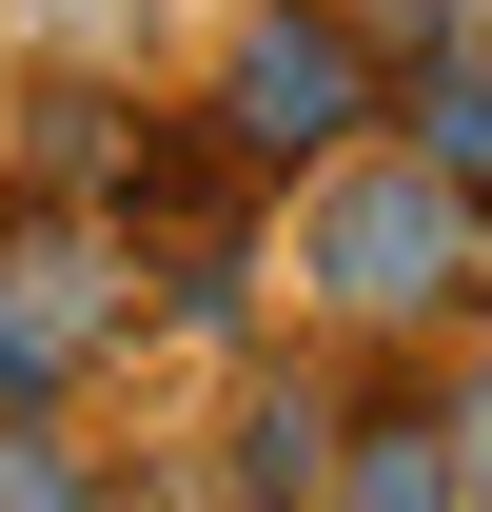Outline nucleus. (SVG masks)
<instances>
[{
    "label": "nucleus",
    "instance_id": "1",
    "mask_svg": "<svg viewBox=\"0 0 492 512\" xmlns=\"http://www.w3.org/2000/svg\"><path fill=\"white\" fill-rule=\"evenodd\" d=\"M296 296L355 335V355H414V335H453V316L492 296V197L433 178L414 138L315 158V197H296Z\"/></svg>",
    "mask_w": 492,
    "mask_h": 512
},
{
    "label": "nucleus",
    "instance_id": "2",
    "mask_svg": "<svg viewBox=\"0 0 492 512\" xmlns=\"http://www.w3.org/2000/svg\"><path fill=\"white\" fill-rule=\"evenodd\" d=\"M217 158L256 178H315V158H355L394 119V40H374L355 0H237V40H217Z\"/></svg>",
    "mask_w": 492,
    "mask_h": 512
},
{
    "label": "nucleus",
    "instance_id": "3",
    "mask_svg": "<svg viewBox=\"0 0 492 512\" xmlns=\"http://www.w3.org/2000/svg\"><path fill=\"white\" fill-rule=\"evenodd\" d=\"M99 335H119V237H79V217L0 237V414H20V394H79Z\"/></svg>",
    "mask_w": 492,
    "mask_h": 512
},
{
    "label": "nucleus",
    "instance_id": "4",
    "mask_svg": "<svg viewBox=\"0 0 492 512\" xmlns=\"http://www.w3.org/2000/svg\"><path fill=\"white\" fill-rule=\"evenodd\" d=\"M394 138H414L433 178L492 197V40H453V60H394Z\"/></svg>",
    "mask_w": 492,
    "mask_h": 512
},
{
    "label": "nucleus",
    "instance_id": "5",
    "mask_svg": "<svg viewBox=\"0 0 492 512\" xmlns=\"http://www.w3.org/2000/svg\"><path fill=\"white\" fill-rule=\"evenodd\" d=\"M335 434H355V414H335L315 375H276V394L237 414V493H335Z\"/></svg>",
    "mask_w": 492,
    "mask_h": 512
},
{
    "label": "nucleus",
    "instance_id": "6",
    "mask_svg": "<svg viewBox=\"0 0 492 512\" xmlns=\"http://www.w3.org/2000/svg\"><path fill=\"white\" fill-rule=\"evenodd\" d=\"M335 493H374V512H453V414H355Z\"/></svg>",
    "mask_w": 492,
    "mask_h": 512
},
{
    "label": "nucleus",
    "instance_id": "7",
    "mask_svg": "<svg viewBox=\"0 0 492 512\" xmlns=\"http://www.w3.org/2000/svg\"><path fill=\"white\" fill-rule=\"evenodd\" d=\"M60 493H99V453L60 434V394H20L0 414V512H60Z\"/></svg>",
    "mask_w": 492,
    "mask_h": 512
},
{
    "label": "nucleus",
    "instance_id": "8",
    "mask_svg": "<svg viewBox=\"0 0 492 512\" xmlns=\"http://www.w3.org/2000/svg\"><path fill=\"white\" fill-rule=\"evenodd\" d=\"M374 40H394V60H453V40H492V0H355Z\"/></svg>",
    "mask_w": 492,
    "mask_h": 512
},
{
    "label": "nucleus",
    "instance_id": "9",
    "mask_svg": "<svg viewBox=\"0 0 492 512\" xmlns=\"http://www.w3.org/2000/svg\"><path fill=\"white\" fill-rule=\"evenodd\" d=\"M453 493L492 512V355H473V375H453Z\"/></svg>",
    "mask_w": 492,
    "mask_h": 512
}]
</instances>
